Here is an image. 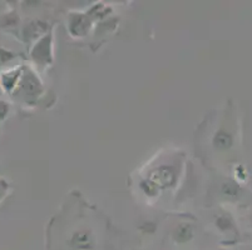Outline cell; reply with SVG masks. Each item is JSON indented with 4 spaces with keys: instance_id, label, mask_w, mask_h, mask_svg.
<instances>
[{
    "instance_id": "cell-5",
    "label": "cell",
    "mask_w": 252,
    "mask_h": 250,
    "mask_svg": "<svg viewBox=\"0 0 252 250\" xmlns=\"http://www.w3.org/2000/svg\"><path fill=\"white\" fill-rule=\"evenodd\" d=\"M233 144V137L231 133L226 132V130H220L214 138V145L220 150H226L230 149Z\"/></svg>"
},
{
    "instance_id": "cell-8",
    "label": "cell",
    "mask_w": 252,
    "mask_h": 250,
    "mask_svg": "<svg viewBox=\"0 0 252 250\" xmlns=\"http://www.w3.org/2000/svg\"><path fill=\"white\" fill-rule=\"evenodd\" d=\"M217 226H219L221 230H227V229H230L231 226H232V223H231V219L230 218H226V217H221L217 219L216 222Z\"/></svg>"
},
{
    "instance_id": "cell-7",
    "label": "cell",
    "mask_w": 252,
    "mask_h": 250,
    "mask_svg": "<svg viewBox=\"0 0 252 250\" xmlns=\"http://www.w3.org/2000/svg\"><path fill=\"white\" fill-rule=\"evenodd\" d=\"M13 58H14V54H13V53L0 48V66L4 65V64H6V63H9V61H10Z\"/></svg>"
},
{
    "instance_id": "cell-11",
    "label": "cell",
    "mask_w": 252,
    "mask_h": 250,
    "mask_svg": "<svg viewBox=\"0 0 252 250\" xmlns=\"http://www.w3.org/2000/svg\"><path fill=\"white\" fill-rule=\"evenodd\" d=\"M4 189H5V185H1V183H0V200H1L4 195Z\"/></svg>"
},
{
    "instance_id": "cell-2",
    "label": "cell",
    "mask_w": 252,
    "mask_h": 250,
    "mask_svg": "<svg viewBox=\"0 0 252 250\" xmlns=\"http://www.w3.org/2000/svg\"><path fill=\"white\" fill-rule=\"evenodd\" d=\"M176 174L168 167H162V168L156 169L151 175V182L155 183L159 187H169L175 183Z\"/></svg>"
},
{
    "instance_id": "cell-10",
    "label": "cell",
    "mask_w": 252,
    "mask_h": 250,
    "mask_svg": "<svg viewBox=\"0 0 252 250\" xmlns=\"http://www.w3.org/2000/svg\"><path fill=\"white\" fill-rule=\"evenodd\" d=\"M223 192L226 193V195H236V193H237V187L233 184H224L223 187Z\"/></svg>"
},
{
    "instance_id": "cell-12",
    "label": "cell",
    "mask_w": 252,
    "mask_h": 250,
    "mask_svg": "<svg viewBox=\"0 0 252 250\" xmlns=\"http://www.w3.org/2000/svg\"><path fill=\"white\" fill-rule=\"evenodd\" d=\"M0 93H1V83H0Z\"/></svg>"
},
{
    "instance_id": "cell-4",
    "label": "cell",
    "mask_w": 252,
    "mask_h": 250,
    "mask_svg": "<svg viewBox=\"0 0 252 250\" xmlns=\"http://www.w3.org/2000/svg\"><path fill=\"white\" fill-rule=\"evenodd\" d=\"M20 75H22V70L20 69H15V70H10L8 73H4L0 78V83H1V88L4 90L11 91L17 86V84L20 80Z\"/></svg>"
},
{
    "instance_id": "cell-1",
    "label": "cell",
    "mask_w": 252,
    "mask_h": 250,
    "mask_svg": "<svg viewBox=\"0 0 252 250\" xmlns=\"http://www.w3.org/2000/svg\"><path fill=\"white\" fill-rule=\"evenodd\" d=\"M70 244L77 250H91L94 244L93 235L88 229H78L70 238Z\"/></svg>"
},
{
    "instance_id": "cell-9",
    "label": "cell",
    "mask_w": 252,
    "mask_h": 250,
    "mask_svg": "<svg viewBox=\"0 0 252 250\" xmlns=\"http://www.w3.org/2000/svg\"><path fill=\"white\" fill-rule=\"evenodd\" d=\"M9 113V105L8 103L0 100V121H3L6 118Z\"/></svg>"
},
{
    "instance_id": "cell-3",
    "label": "cell",
    "mask_w": 252,
    "mask_h": 250,
    "mask_svg": "<svg viewBox=\"0 0 252 250\" xmlns=\"http://www.w3.org/2000/svg\"><path fill=\"white\" fill-rule=\"evenodd\" d=\"M20 91H23L25 96H32L39 90V83L33 74L25 73L24 77L22 78V83L19 86Z\"/></svg>"
},
{
    "instance_id": "cell-6",
    "label": "cell",
    "mask_w": 252,
    "mask_h": 250,
    "mask_svg": "<svg viewBox=\"0 0 252 250\" xmlns=\"http://www.w3.org/2000/svg\"><path fill=\"white\" fill-rule=\"evenodd\" d=\"M192 238V229L189 228V225H180L175 230V239L177 240L178 243H186L189 242Z\"/></svg>"
}]
</instances>
